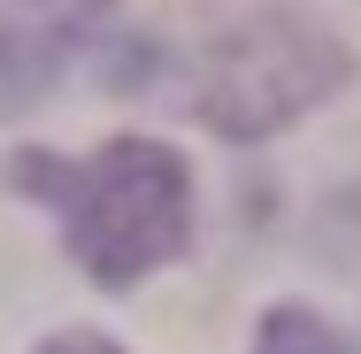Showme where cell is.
Returning a JSON list of instances; mask_svg holds the SVG:
<instances>
[{"instance_id": "cell-3", "label": "cell", "mask_w": 361, "mask_h": 354, "mask_svg": "<svg viewBox=\"0 0 361 354\" xmlns=\"http://www.w3.org/2000/svg\"><path fill=\"white\" fill-rule=\"evenodd\" d=\"M254 354H354L315 308H300V300H285V308H269L262 316V331H254Z\"/></svg>"}, {"instance_id": "cell-1", "label": "cell", "mask_w": 361, "mask_h": 354, "mask_svg": "<svg viewBox=\"0 0 361 354\" xmlns=\"http://www.w3.org/2000/svg\"><path fill=\"white\" fill-rule=\"evenodd\" d=\"M8 185L54 208L77 270L108 293L177 262L192 239V170L161 139H108L85 162L31 146L8 162Z\"/></svg>"}, {"instance_id": "cell-2", "label": "cell", "mask_w": 361, "mask_h": 354, "mask_svg": "<svg viewBox=\"0 0 361 354\" xmlns=\"http://www.w3.org/2000/svg\"><path fill=\"white\" fill-rule=\"evenodd\" d=\"M354 47L307 8H246L200 47V116L223 139H269L307 108L338 100Z\"/></svg>"}, {"instance_id": "cell-4", "label": "cell", "mask_w": 361, "mask_h": 354, "mask_svg": "<svg viewBox=\"0 0 361 354\" xmlns=\"http://www.w3.org/2000/svg\"><path fill=\"white\" fill-rule=\"evenodd\" d=\"M39 354H123V347H108L100 331H54V339H47Z\"/></svg>"}]
</instances>
